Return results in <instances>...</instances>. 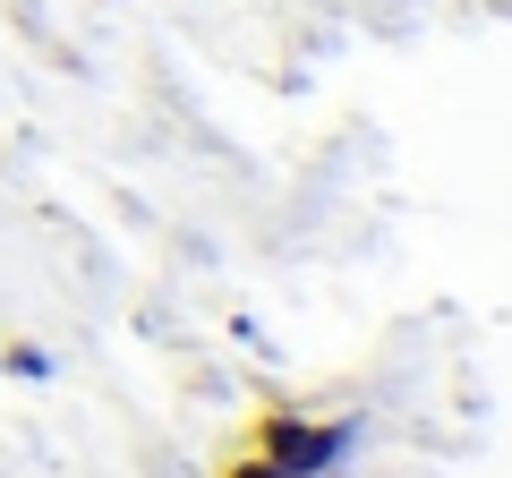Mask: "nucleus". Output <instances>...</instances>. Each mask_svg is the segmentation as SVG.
Returning a JSON list of instances; mask_svg holds the SVG:
<instances>
[{
	"mask_svg": "<svg viewBox=\"0 0 512 478\" xmlns=\"http://www.w3.org/2000/svg\"><path fill=\"white\" fill-rule=\"evenodd\" d=\"M350 436H359L350 419H299V410H265L256 419V453L274 461L282 478H325L350 453Z\"/></svg>",
	"mask_w": 512,
	"mask_h": 478,
	"instance_id": "nucleus-1",
	"label": "nucleus"
},
{
	"mask_svg": "<svg viewBox=\"0 0 512 478\" xmlns=\"http://www.w3.org/2000/svg\"><path fill=\"white\" fill-rule=\"evenodd\" d=\"M0 376H26V385H52V350H43V342H0Z\"/></svg>",
	"mask_w": 512,
	"mask_h": 478,
	"instance_id": "nucleus-2",
	"label": "nucleus"
},
{
	"mask_svg": "<svg viewBox=\"0 0 512 478\" xmlns=\"http://www.w3.org/2000/svg\"><path fill=\"white\" fill-rule=\"evenodd\" d=\"M222 478H282V470H274V461H265V453H239V461H231V470H222Z\"/></svg>",
	"mask_w": 512,
	"mask_h": 478,
	"instance_id": "nucleus-3",
	"label": "nucleus"
}]
</instances>
